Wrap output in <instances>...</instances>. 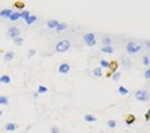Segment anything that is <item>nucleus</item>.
<instances>
[{
  "label": "nucleus",
  "mask_w": 150,
  "mask_h": 133,
  "mask_svg": "<svg viewBox=\"0 0 150 133\" xmlns=\"http://www.w3.org/2000/svg\"><path fill=\"white\" fill-rule=\"evenodd\" d=\"M69 48H70V42L68 39H62V41H59L56 44V52L62 53V52L69 50Z\"/></svg>",
  "instance_id": "obj_1"
},
{
  "label": "nucleus",
  "mask_w": 150,
  "mask_h": 133,
  "mask_svg": "<svg viewBox=\"0 0 150 133\" xmlns=\"http://www.w3.org/2000/svg\"><path fill=\"white\" fill-rule=\"evenodd\" d=\"M126 50H127V53H131V54H135L141 50V45L139 44H137V42L134 41H130L127 46H126Z\"/></svg>",
  "instance_id": "obj_2"
},
{
  "label": "nucleus",
  "mask_w": 150,
  "mask_h": 133,
  "mask_svg": "<svg viewBox=\"0 0 150 133\" xmlns=\"http://www.w3.org/2000/svg\"><path fill=\"white\" fill-rule=\"evenodd\" d=\"M84 42L88 45V46H95L96 45V35L93 33H87V34H84V37H82Z\"/></svg>",
  "instance_id": "obj_3"
},
{
  "label": "nucleus",
  "mask_w": 150,
  "mask_h": 133,
  "mask_svg": "<svg viewBox=\"0 0 150 133\" xmlns=\"http://www.w3.org/2000/svg\"><path fill=\"white\" fill-rule=\"evenodd\" d=\"M135 98L141 102H147L150 99V94L146 91V90H138L135 92Z\"/></svg>",
  "instance_id": "obj_4"
},
{
  "label": "nucleus",
  "mask_w": 150,
  "mask_h": 133,
  "mask_svg": "<svg viewBox=\"0 0 150 133\" xmlns=\"http://www.w3.org/2000/svg\"><path fill=\"white\" fill-rule=\"evenodd\" d=\"M7 35L10 38H12V39H15V38H18L20 35V30L18 29V27H10L8 30H7Z\"/></svg>",
  "instance_id": "obj_5"
},
{
  "label": "nucleus",
  "mask_w": 150,
  "mask_h": 133,
  "mask_svg": "<svg viewBox=\"0 0 150 133\" xmlns=\"http://www.w3.org/2000/svg\"><path fill=\"white\" fill-rule=\"evenodd\" d=\"M69 71H70V65H69V64H66V63H62L61 65L58 66V72H59V74H62V75L68 74Z\"/></svg>",
  "instance_id": "obj_6"
},
{
  "label": "nucleus",
  "mask_w": 150,
  "mask_h": 133,
  "mask_svg": "<svg viewBox=\"0 0 150 133\" xmlns=\"http://www.w3.org/2000/svg\"><path fill=\"white\" fill-rule=\"evenodd\" d=\"M12 12H14V11L11 10V8H4V10L0 11V18H5V19H8Z\"/></svg>",
  "instance_id": "obj_7"
},
{
  "label": "nucleus",
  "mask_w": 150,
  "mask_h": 133,
  "mask_svg": "<svg viewBox=\"0 0 150 133\" xmlns=\"http://www.w3.org/2000/svg\"><path fill=\"white\" fill-rule=\"evenodd\" d=\"M4 129L7 130V132H12V130H16L18 129V125L14 124V122H8V124H5Z\"/></svg>",
  "instance_id": "obj_8"
},
{
  "label": "nucleus",
  "mask_w": 150,
  "mask_h": 133,
  "mask_svg": "<svg viewBox=\"0 0 150 133\" xmlns=\"http://www.w3.org/2000/svg\"><path fill=\"white\" fill-rule=\"evenodd\" d=\"M46 25H47V27H49V29H56L59 25V22L56 21V19H50V21H47Z\"/></svg>",
  "instance_id": "obj_9"
},
{
  "label": "nucleus",
  "mask_w": 150,
  "mask_h": 133,
  "mask_svg": "<svg viewBox=\"0 0 150 133\" xmlns=\"http://www.w3.org/2000/svg\"><path fill=\"white\" fill-rule=\"evenodd\" d=\"M20 18V11H14L12 14H11V16L8 18L10 21H12V22H15V21H18Z\"/></svg>",
  "instance_id": "obj_10"
},
{
  "label": "nucleus",
  "mask_w": 150,
  "mask_h": 133,
  "mask_svg": "<svg viewBox=\"0 0 150 133\" xmlns=\"http://www.w3.org/2000/svg\"><path fill=\"white\" fill-rule=\"evenodd\" d=\"M15 57V53L14 52H5V54H4V61H11V60H12Z\"/></svg>",
  "instance_id": "obj_11"
},
{
  "label": "nucleus",
  "mask_w": 150,
  "mask_h": 133,
  "mask_svg": "<svg viewBox=\"0 0 150 133\" xmlns=\"http://www.w3.org/2000/svg\"><path fill=\"white\" fill-rule=\"evenodd\" d=\"M0 83H3V84H10L11 83V77L8 75H3L2 77H0Z\"/></svg>",
  "instance_id": "obj_12"
},
{
  "label": "nucleus",
  "mask_w": 150,
  "mask_h": 133,
  "mask_svg": "<svg viewBox=\"0 0 150 133\" xmlns=\"http://www.w3.org/2000/svg\"><path fill=\"white\" fill-rule=\"evenodd\" d=\"M37 22V16H34V15H30L27 19H26V25L30 26V25H33V23Z\"/></svg>",
  "instance_id": "obj_13"
},
{
  "label": "nucleus",
  "mask_w": 150,
  "mask_h": 133,
  "mask_svg": "<svg viewBox=\"0 0 150 133\" xmlns=\"http://www.w3.org/2000/svg\"><path fill=\"white\" fill-rule=\"evenodd\" d=\"M122 65L124 66V68H130V66H131V61L127 57H122Z\"/></svg>",
  "instance_id": "obj_14"
},
{
  "label": "nucleus",
  "mask_w": 150,
  "mask_h": 133,
  "mask_svg": "<svg viewBox=\"0 0 150 133\" xmlns=\"http://www.w3.org/2000/svg\"><path fill=\"white\" fill-rule=\"evenodd\" d=\"M84 119L87 121V122H95L96 119V117H93V116H91V114H87V116H84Z\"/></svg>",
  "instance_id": "obj_15"
},
{
  "label": "nucleus",
  "mask_w": 150,
  "mask_h": 133,
  "mask_svg": "<svg viewBox=\"0 0 150 133\" xmlns=\"http://www.w3.org/2000/svg\"><path fill=\"white\" fill-rule=\"evenodd\" d=\"M66 27H68L66 23H59V25L56 27V31H58V33H59V31H64V30L66 29Z\"/></svg>",
  "instance_id": "obj_16"
},
{
  "label": "nucleus",
  "mask_w": 150,
  "mask_h": 133,
  "mask_svg": "<svg viewBox=\"0 0 150 133\" xmlns=\"http://www.w3.org/2000/svg\"><path fill=\"white\" fill-rule=\"evenodd\" d=\"M10 103V101L7 96H3V95H0V105H8Z\"/></svg>",
  "instance_id": "obj_17"
},
{
  "label": "nucleus",
  "mask_w": 150,
  "mask_h": 133,
  "mask_svg": "<svg viewBox=\"0 0 150 133\" xmlns=\"http://www.w3.org/2000/svg\"><path fill=\"white\" fill-rule=\"evenodd\" d=\"M118 92H119V94H121V95H127V94H129V90H127V88H124V87H122V86H121V87H119V88H118Z\"/></svg>",
  "instance_id": "obj_18"
},
{
  "label": "nucleus",
  "mask_w": 150,
  "mask_h": 133,
  "mask_svg": "<svg viewBox=\"0 0 150 133\" xmlns=\"http://www.w3.org/2000/svg\"><path fill=\"white\" fill-rule=\"evenodd\" d=\"M30 15H31V14H30L28 12V11H26V10H23V11H20V18H23V19H27V18L30 16Z\"/></svg>",
  "instance_id": "obj_19"
},
{
  "label": "nucleus",
  "mask_w": 150,
  "mask_h": 133,
  "mask_svg": "<svg viewBox=\"0 0 150 133\" xmlns=\"http://www.w3.org/2000/svg\"><path fill=\"white\" fill-rule=\"evenodd\" d=\"M101 52H104V53H112L114 52V49H112V46H103L101 48Z\"/></svg>",
  "instance_id": "obj_20"
},
{
  "label": "nucleus",
  "mask_w": 150,
  "mask_h": 133,
  "mask_svg": "<svg viewBox=\"0 0 150 133\" xmlns=\"http://www.w3.org/2000/svg\"><path fill=\"white\" fill-rule=\"evenodd\" d=\"M121 76H122V75H121V72H114V74H112V76H111V77H112V80L118 82L119 79H121Z\"/></svg>",
  "instance_id": "obj_21"
},
{
  "label": "nucleus",
  "mask_w": 150,
  "mask_h": 133,
  "mask_svg": "<svg viewBox=\"0 0 150 133\" xmlns=\"http://www.w3.org/2000/svg\"><path fill=\"white\" fill-rule=\"evenodd\" d=\"M12 41H14V44H15L16 46L23 45V38H20V37H18V38H15V39H12Z\"/></svg>",
  "instance_id": "obj_22"
},
{
  "label": "nucleus",
  "mask_w": 150,
  "mask_h": 133,
  "mask_svg": "<svg viewBox=\"0 0 150 133\" xmlns=\"http://www.w3.org/2000/svg\"><path fill=\"white\" fill-rule=\"evenodd\" d=\"M100 65L101 68H110V63L107 60H100Z\"/></svg>",
  "instance_id": "obj_23"
},
{
  "label": "nucleus",
  "mask_w": 150,
  "mask_h": 133,
  "mask_svg": "<svg viewBox=\"0 0 150 133\" xmlns=\"http://www.w3.org/2000/svg\"><path fill=\"white\" fill-rule=\"evenodd\" d=\"M103 44H104V46H111V38L104 37L103 38Z\"/></svg>",
  "instance_id": "obj_24"
},
{
  "label": "nucleus",
  "mask_w": 150,
  "mask_h": 133,
  "mask_svg": "<svg viewBox=\"0 0 150 133\" xmlns=\"http://www.w3.org/2000/svg\"><path fill=\"white\" fill-rule=\"evenodd\" d=\"M45 92H47V87L39 86V87H38V94H45Z\"/></svg>",
  "instance_id": "obj_25"
},
{
  "label": "nucleus",
  "mask_w": 150,
  "mask_h": 133,
  "mask_svg": "<svg viewBox=\"0 0 150 133\" xmlns=\"http://www.w3.org/2000/svg\"><path fill=\"white\" fill-rule=\"evenodd\" d=\"M134 121H135V117H134V116H129V117H127V119H126V124L130 125V124H133Z\"/></svg>",
  "instance_id": "obj_26"
},
{
  "label": "nucleus",
  "mask_w": 150,
  "mask_h": 133,
  "mask_svg": "<svg viewBox=\"0 0 150 133\" xmlns=\"http://www.w3.org/2000/svg\"><path fill=\"white\" fill-rule=\"evenodd\" d=\"M101 68H95L93 69V76H101Z\"/></svg>",
  "instance_id": "obj_27"
},
{
  "label": "nucleus",
  "mask_w": 150,
  "mask_h": 133,
  "mask_svg": "<svg viewBox=\"0 0 150 133\" xmlns=\"http://www.w3.org/2000/svg\"><path fill=\"white\" fill-rule=\"evenodd\" d=\"M107 125H108L111 129H114V128H115V126H116V121H114V119H110L108 122H107Z\"/></svg>",
  "instance_id": "obj_28"
},
{
  "label": "nucleus",
  "mask_w": 150,
  "mask_h": 133,
  "mask_svg": "<svg viewBox=\"0 0 150 133\" xmlns=\"http://www.w3.org/2000/svg\"><path fill=\"white\" fill-rule=\"evenodd\" d=\"M15 5H16V8H18V10H23V7H25V4L20 3V2H16Z\"/></svg>",
  "instance_id": "obj_29"
},
{
  "label": "nucleus",
  "mask_w": 150,
  "mask_h": 133,
  "mask_svg": "<svg viewBox=\"0 0 150 133\" xmlns=\"http://www.w3.org/2000/svg\"><path fill=\"white\" fill-rule=\"evenodd\" d=\"M50 132H51V133H59V129L57 128V126H51V128H50Z\"/></svg>",
  "instance_id": "obj_30"
},
{
  "label": "nucleus",
  "mask_w": 150,
  "mask_h": 133,
  "mask_svg": "<svg viewBox=\"0 0 150 133\" xmlns=\"http://www.w3.org/2000/svg\"><path fill=\"white\" fill-rule=\"evenodd\" d=\"M145 79L150 80V68H149L147 71H145Z\"/></svg>",
  "instance_id": "obj_31"
},
{
  "label": "nucleus",
  "mask_w": 150,
  "mask_h": 133,
  "mask_svg": "<svg viewBox=\"0 0 150 133\" xmlns=\"http://www.w3.org/2000/svg\"><path fill=\"white\" fill-rule=\"evenodd\" d=\"M149 58H150V57L143 56V64H145V65H149Z\"/></svg>",
  "instance_id": "obj_32"
},
{
  "label": "nucleus",
  "mask_w": 150,
  "mask_h": 133,
  "mask_svg": "<svg viewBox=\"0 0 150 133\" xmlns=\"http://www.w3.org/2000/svg\"><path fill=\"white\" fill-rule=\"evenodd\" d=\"M34 54H35V50H34V49H30V50H28V54H27V56H28V57H33Z\"/></svg>",
  "instance_id": "obj_33"
},
{
  "label": "nucleus",
  "mask_w": 150,
  "mask_h": 133,
  "mask_svg": "<svg viewBox=\"0 0 150 133\" xmlns=\"http://www.w3.org/2000/svg\"><path fill=\"white\" fill-rule=\"evenodd\" d=\"M2 114H3V113H2V110H0V116H2Z\"/></svg>",
  "instance_id": "obj_34"
},
{
  "label": "nucleus",
  "mask_w": 150,
  "mask_h": 133,
  "mask_svg": "<svg viewBox=\"0 0 150 133\" xmlns=\"http://www.w3.org/2000/svg\"><path fill=\"white\" fill-rule=\"evenodd\" d=\"M149 64H150V58H149Z\"/></svg>",
  "instance_id": "obj_35"
}]
</instances>
